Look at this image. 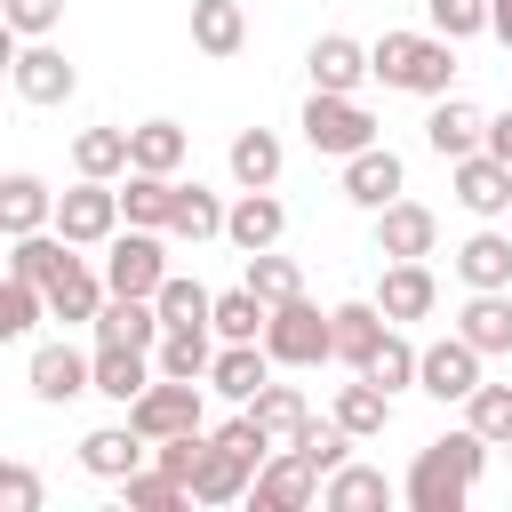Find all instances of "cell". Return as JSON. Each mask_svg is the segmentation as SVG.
<instances>
[{
    "label": "cell",
    "instance_id": "cell-31",
    "mask_svg": "<svg viewBox=\"0 0 512 512\" xmlns=\"http://www.w3.org/2000/svg\"><path fill=\"white\" fill-rule=\"evenodd\" d=\"M456 280L464 288H512V232H472L456 248Z\"/></svg>",
    "mask_w": 512,
    "mask_h": 512
},
{
    "label": "cell",
    "instance_id": "cell-40",
    "mask_svg": "<svg viewBox=\"0 0 512 512\" xmlns=\"http://www.w3.org/2000/svg\"><path fill=\"white\" fill-rule=\"evenodd\" d=\"M152 304H160V320H168V328H216V296H208L200 280H184V272H168Z\"/></svg>",
    "mask_w": 512,
    "mask_h": 512
},
{
    "label": "cell",
    "instance_id": "cell-52",
    "mask_svg": "<svg viewBox=\"0 0 512 512\" xmlns=\"http://www.w3.org/2000/svg\"><path fill=\"white\" fill-rule=\"evenodd\" d=\"M488 32H496V40L512 48V0H496V16H488Z\"/></svg>",
    "mask_w": 512,
    "mask_h": 512
},
{
    "label": "cell",
    "instance_id": "cell-38",
    "mask_svg": "<svg viewBox=\"0 0 512 512\" xmlns=\"http://www.w3.org/2000/svg\"><path fill=\"white\" fill-rule=\"evenodd\" d=\"M224 216H232V208H224V200H216L208 184H176L168 232H176V240H216V232H224Z\"/></svg>",
    "mask_w": 512,
    "mask_h": 512
},
{
    "label": "cell",
    "instance_id": "cell-39",
    "mask_svg": "<svg viewBox=\"0 0 512 512\" xmlns=\"http://www.w3.org/2000/svg\"><path fill=\"white\" fill-rule=\"evenodd\" d=\"M264 320H272V304H264L248 280L216 296V336H224V344H264Z\"/></svg>",
    "mask_w": 512,
    "mask_h": 512
},
{
    "label": "cell",
    "instance_id": "cell-50",
    "mask_svg": "<svg viewBox=\"0 0 512 512\" xmlns=\"http://www.w3.org/2000/svg\"><path fill=\"white\" fill-rule=\"evenodd\" d=\"M0 504L8 512H40V472L32 464H0Z\"/></svg>",
    "mask_w": 512,
    "mask_h": 512
},
{
    "label": "cell",
    "instance_id": "cell-24",
    "mask_svg": "<svg viewBox=\"0 0 512 512\" xmlns=\"http://www.w3.org/2000/svg\"><path fill=\"white\" fill-rule=\"evenodd\" d=\"M104 296H112V280H104V272H88V264L72 256V264L48 280V320H64V328H72V320H96V312H104Z\"/></svg>",
    "mask_w": 512,
    "mask_h": 512
},
{
    "label": "cell",
    "instance_id": "cell-4",
    "mask_svg": "<svg viewBox=\"0 0 512 512\" xmlns=\"http://www.w3.org/2000/svg\"><path fill=\"white\" fill-rule=\"evenodd\" d=\"M296 128H304V144L328 152V160H352V152L376 144V112H368L360 96H328V88H312V104H304Z\"/></svg>",
    "mask_w": 512,
    "mask_h": 512
},
{
    "label": "cell",
    "instance_id": "cell-27",
    "mask_svg": "<svg viewBox=\"0 0 512 512\" xmlns=\"http://www.w3.org/2000/svg\"><path fill=\"white\" fill-rule=\"evenodd\" d=\"M328 312H336V360H352V368H360V360L384 344V328H392L376 296H352V304H328Z\"/></svg>",
    "mask_w": 512,
    "mask_h": 512
},
{
    "label": "cell",
    "instance_id": "cell-47",
    "mask_svg": "<svg viewBox=\"0 0 512 512\" xmlns=\"http://www.w3.org/2000/svg\"><path fill=\"white\" fill-rule=\"evenodd\" d=\"M432 8V32L440 40H472V32H488V16H496V0H424Z\"/></svg>",
    "mask_w": 512,
    "mask_h": 512
},
{
    "label": "cell",
    "instance_id": "cell-18",
    "mask_svg": "<svg viewBox=\"0 0 512 512\" xmlns=\"http://www.w3.org/2000/svg\"><path fill=\"white\" fill-rule=\"evenodd\" d=\"M88 328H96V344H144V352L168 336V320H160L152 296H104V312H96Z\"/></svg>",
    "mask_w": 512,
    "mask_h": 512
},
{
    "label": "cell",
    "instance_id": "cell-7",
    "mask_svg": "<svg viewBox=\"0 0 512 512\" xmlns=\"http://www.w3.org/2000/svg\"><path fill=\"white\" fill-rule=\"evenodd\" d=\"M200 392L208 384H184V376H152L136 400H128V424L144 440H176V432H200Z\"/></svg>",
    "mask_w": 512,
    "mask_h": 512
},
{
    "label": "cell",
    "instance_id": "cell-42",
    "mask_svg": "<svg viewBox=\"0 0 512 512\" xmlns=\"http://www.w3.org/2000/svg\"><path fill=\"white\" fill-rule=\"evenodd\" d=\"M120 496H128V512H184V504H192V488H184L176 472H160V464H152V472H128Z\"/></svg>",
    "mask_w": 512,
    "mask_h": 512
},
{
    "label": "cell",
    "instance_id": "cell-34",
    "mask_svg": "<svg viewBox=\"0 0 512 512\" xmlns=\"http://www.w3.org/2000/svg\"><path fill=\"white\" fill-rule=\"evenodd\" d=\"M280 160H288V152H280L272 128H240V136H232V176H240V192H272V184H280Z\"/></svg>",
    "mask_w": 512,
    "mask_h": 512
},
{
    "label": "cell",
    "instance_id": "cell-46",
    "mask_svg": "<svg viewBox=\"0 0 512 512\" xmlns=\"http://www.w3.org/2000/svg\"><path fill=\"white\" fill-rule=\"evenodd\" d=\"M40 312H48V288H40V280H16V272H8V288H0V336H24V328H32Z\"/></svg>",
    "mask_w": 512,
    "mask_h": 512
},
{
    "label": "cell",
    "instance_id": "cell-29",
    "mask_svg": "<svg viewBox=\"0 0 512 512\" xmlns=\"http://www.w3.org/2000/svg\"><path fill=\"white\" fill-rule=\"evenodd\" d=\"M248 416L264 424V440H272V448H296V440H304V424H312V408H304V392H296V384H264V392L248 400Z\"/></svg>",
    "mask_w": 512,
    "mask_h": 512
},
{
    "label": "cell",
    "instance_id": "cell-22",
    "mask_svg": "<svg viewBox=\"0 0 512 512\" xmlns=\"http://www.w3.org/2000/svg\"><path fill=\"white\" fill-rule=\"evenodd\" d=\"M456 336H472L488 360H504L512 352V288H472L456 312Z\"/></svg>",
    "mask_w": 512,
    "mask_h": 512
},
{
    "label": "cell",
    "instance_id": "cell-44",
    "mask_svg": "<svg viewBox=\"0 0 512 512\" xmlns=\"http://www.w3.org/2000/svg\"><path fill=\"white\" fill-rule=\"evenodd\" d=\"M464 424H472L480 440H496V448H512V384H480V392L464 400Z\"/></svg>",
    "mask_w": 512,
    "mask_h": 512
},
{
    "label": "cell",
    "instance_id": "cell-33",
    "mask_svg": "<svg viewBox=\"0 0 512 512\" xmlns=\"http://www.w3.org/2000/svg\"><path fill=\"white\" fill-rule=\"evenodd\" d=\"M72 168H80V176H104V184H120V176L136 168V152H128V128H80V136H72Z\"/></svg>",
    "mask_w": 512,
    "mask_h": 512
},
{
    "label": "cell",
    "instance_id": "cell-9",
    "mask_svg": "<svg viewBox=\"0 0 512 512\" xmlns=\"http://www.w3.org/2000/svg\"><path fill=\"white\" fill-rule=\"evenodd\" d=\"M248 496H256V512H304V504L320 496V472H312L296 448H272V456L256 464V488H248Z\"/></svg>",
    "mask_w": 512,
    "mask_h": 512
},
{
    "label": "cell",
    "instance_id": "cell-3",
    "mask_svg": "<svg viewBox=\"0 0 512 512\" xmlns=\"http://www.w3.org/2000/svg\"><path fill=\"white\" fill-rule=\"evenodd\" d=\"M264 352H272L280 368H320V360H336V312H320L312 296L272 304V320H264Z\"/></svg>",
    "mask_w": 512,
    "mask_h": 512
},
{
    "label": "cell",
    "instance_id": "cell-36",
    "mask_svg": "<svg viewBox=\"0 0 512 512\" xmlns=\"http://www.w3.org/2000/svg\"><path fill=\"white\" fill-rule=\"evenodd\" d=\"M128 152H136V168L176 176V168H184V152H192V136H184L176 120H136V128H128Z\"/></svg>",
    "mask_w": 512,
    "mask_h": 512
},
{
    "label": "cell",
    "instance_id": "cell-15",
    "mask_svg": "<svg viewBox=\"0 0 512 512\" xmlns=\"http://www.w3.org/2000/svg\"><path fill=\"white\" fill-rule=\"evenodd\" d=\"M424 144H432L440 160H464V152H480V144H488V112H480V104H464V96H432Z\"/></svg>",
    "mask_w": 512,
    "mask_h": 512
},
{
    "label": "cell",
    "instance_id": "cell-49",
    "mask_svg": "<svg viewBox=\"0 0 512 512\" xmlns=\"http://www.w3.org/2000/svg\"><path fill=\"white\" fill-rule=\"evenodd\" d=\"M64 24V0H8V32L16 40H48Z\"/></svg>",
    "mask_w": 512,
    "mask_h": 512
},
{
    "label": "cell",
    "instance_id": "cell-41",
    "mask_svg": "<svg viewBox=\"0 0 512 512\" xmlns=\"http://www.w3.org/2000/svg\"><path fill=\"white\" fill-rule=\"evenodd\" d=\"M416 368H424V352H416V344L400 336V320H392V328H384V344H376V352L360 360V376H376L384 392H400V384H416Z\"/></svg>",
    "mask_w": 512,
    "mask_h": 512
},
{
    "label": "cell",
    "instance_id": "cell-16",
    "mask_svg": "<svg viewBox=\"0 0 512 512\" xmlns=\"http://www.w3.org/2000/svg\"><path fill=\"white\" fill-rule=\"evenodd\" d=\"M432 248H440V216L424 200L376 208V256H432Z\"/></svg>",
    "mask_w": 512,
    "mask_h": 512
},
{
    "label": "cell",
    "instance_id": "cell-5",
    "mask_svg": "<svg viewBox=\"0 0 512 512\" xmlns=\"http://www.w3.org/2000/svg\"><path fill=\"white\" fill-rule=\"evenodd\" d=\"M104 280H112V296H160V280H168V240H160L152 224L112 232V240H104Z\"/></svg>",
    "mask_w": 512,
    "mask_h": 512
},
{
    "label": "cell",
    "instance_id": "cell-2",
    "mask_svg": "<svg viewBox=\"0 0 512 512\" xmlns=\"http://www.w3.org/2000/svg\"><path fill=\"white\" fill-rule=\"evenodd\" d=\"M368 64H376L384 88L448 96V80H456V40H440V32H384V40L368 48Z\"/></svg>",
    "mask_w": 512,
    "mask_h": 512
},
{
    "label": "cell",
    "instance_id": "cell-51",
    "mask_svg": "<svg viewBox=\"0 0 512 512\" xmlns=\"http://www.w3.org/2000/svg\"><path fill=\"white\" fill-rule=\"evenodd\" d=\"M488 152H496V160H512V112H496V120H488Z\"/></svg>",
    "mask_w": 512,
    "mask_h": 512
},
{
    "label": "cell",
    "instance_id": "cell-8",
    "mask_svg": "<svg viewBox=\"0 0 512 512\" xmlns=\"http://www.w3.org/2000/svg\"><path fill=\"white\" fill-rule=\"evenodd\" d=\"M480 344L472 336H440V344H424V368H416V392H432V400H472L480 392Z\"/></svg>",
    "mask_w": 512,
    "mask_h": 512
},
{
    "label": "cell",
    "instance_id": "cell-28",
    "mask_svg": "<svg viewBox=\"0 0 512 512\" xmlns=\"http://www.w3.org/2000/svg\"><path fill=\"white\" fill-rule=\"evenodd\" d=\"M152 360H160V376L208 384V368H216V328H168V336L152 344Z\"/></svg>",
    "mask_w": 512,
    "mask_h": 512
},
{
    "label": "cell",
    "instance_id": "cell-6",
    "mask_svg": "<svg viewBox=\"0 0 512 512\" xmlns=\"http://www.w3.org/2000/svg\"><path fill=\"white\" fill-rule=\"evenodd\" d=\"M120 184H104V176H80L72 192H56V232L72 240V248H104L112 232H120Z\"/></svg>",
    "mask_w": 512,
    "mask_h": 512
},
{
    "label": "cell",
    "instance_id": "cell-21",
    "mask_svg": "<svg viewBox=\"0 0 512 512\" xmlns=\"http://www.w3.org/2000/svg\"><path fill=\"white\" fill-rule=\"evenodd\" d=\"M248 488H256V464L208 432V456H200V472H192V504H240Z\"/></svg>",
    "mask_w": 512,
    "mask_h": 512
},
{
    "label": "cell",
    "instance_id": "cell-17",
    "mask_svg": "<svg viewBox=\"0 0 512 512\" xmlns=\"http://www.w3.org/2000/svg\"><path fill=\"white\" fill-rule=\"evenodd\" d=\"M32 392H40L48 408H64V400L96 392V360L72 352V344H40V352H32Z\"/></svg>",
    "mask_w": 512,
    "mask_h": 512
},
{
    "label": "cell",
    "instance_id": "cell-30",
    "mask_svg": "<svg viewBox=\"0 0 512 512\" xmlns=\"http://www.w3.org/2000/svg\"><path fill=\"white\" fill-rule=\"evenodd\" d=\"M320 504H328V512H376V504H392V480H384L376 464H336V472L320 480Z\"/></svg>",
    "mask_w": 512,
    "mask_h": 512
},
{
    "label": "cell",
    "instance_id": "cell-25",
    "mask_svg": "<svg viewBox=\"0 0 512 512\" xmlns=\"http://www.w3.org/2000/svg\"><path fill=\"white\" fill-rule=\"evenodd\" d=\"M152 376H160V360H144V344H96V392H104V400L128 408Z\"/></svg>",
    "mask_w": 512,
    "mask_h": 512
},
{
    "label": "cell",
    "instance_id": "cell-20",
    "mask_svg": "<svg viewBox=\"0 0 512 512\" xmlns=\"http://www.w3.org/2000/svg\"><path fill=\"white\" fill-rule=\"evenodd\" d=\"M144 456H152V440H144L136 424H96V432L80 440V464H88L96 480H128V472H144Z\"/></svg>",
    "mask_w": 512,
    "mask_h": 512
},
{
    "label": "cell",
    "instance_id": "cell-45",
    "mask_svg": "<svg viewBox=\"0 0 512 512\" xmlns=\"http://www.w3.org/2000/svg\"><path fill=\"white\" fill-rule=\"evenodd\" d=\"M248 288H256L264 304H288V296H304V272H296L280 248H256V256H248Z\"/></svg>",
    "mask_w": 512,
    "mask_h": 512
},
{
    "label": "cell",
    "instance_id": "cell-11",
    "mask_svg": "<svg viewBox=\"0 0 512 512\" xmlns=\"http://www.w3.org/2000/svg\"><path fill=\"white\" fill-rule=\"evenodd\" d=\"M400 184H408V168H400V152H392V144H368V152H352V160H344V200H352V208H368V216H376V208H392V200H400Z\"/></svg>",
    "mask_w": 512,
    "mask_h": 512
},
{
    "label": "cell",
    "instance_id": "cell-26",
    "mask_svg": "<svg viewBox=\"0 0 512 512\" xmlns=\"http://www.w3.org/2000/svg\"><path fill=\"white\" fill-rule=\"evenodd\" d=\"M0 224H8V240H16V232H40V224H56V192H48L32 168H16V176L0 184Z\"/></svg>",
    "mask_w": 512,
    "mask_h": 512
},
{
    "label": "cell",
    "instance_id": "cell-48",
    "mask_svg": "<svg viewBox=\"0 0 512 512\" xmlns=\"http://www.w3.org/2000/svg\"><path fill=\"white\" fill-rule=\"evenodd\" d=\"M200 456H208V432H176V440H152V464H160V472H176L184 488H192Z\"/></svg>",
    "mask_w": 512,
    "mask_h": 512
},
{
    "label": "cell",
    "instance_id": "cell-12",
    "mask_svg": "<svg viewBox=\"0 0 512 512\" xmlns=\"http://www.w3.org/2000/svg\"><path fill=\"white\" fill-rule=\"evenodd\" d=\"M456 168V200L472 208V216H512V160H496L488 144L480 152H464V160H448Z\"/></svg>",
    "mask_w": 512,
    "mask_h": 512
},
{
    "label": "cell",
    "instance_id": "cell-19",
    "mask_svg": "<svg viewBox=\"0 0 512 512\" xmlns=\"http://www.w3.org/2000/svg\"><path fill=\"white\" fill-rule=\"evenodd\" d=\"M272 368H280V360H272L264 344H224V352H216V368H208V392H224L232 408H248V400L272 384Z\"/></svg>",
    "mask_w": 512,
    "mask_h": 512
},
{
    "label": "cell",
    "instance_id": "cell-35",
    "mask_svg": "<svg viewBox=\"0 0 512 512\" xmlns=\"http://www.w3.org/2000/svg\"><path fill=\"white\" fill-rule=\"evenodd\" d=\"M328 416H336L352 440H376V432L392 424V392H384L376 376H360V384H344V392H336V408H328Z\"/></svg>",
    "mask_w": 512,
    "mask_h": 512
},
{
    "label": "cell",
    "instance_id": "cell-10",
    "mask_svg": "<svg viewBox=\"0 0 512 512\" xmlns=\"http://www.w3.org/2000/svg\"><path fill=\"white\" fill-rule=\"evenodd\" d=\"M8 80H16V96H24V104H64V96L80 88V72L64 64V48H48V40L16 48V56H8Z\"/></svg>",
    "mask_w": 512,
    "mask_h": 512
},
{
    "label": "cell",
    "instance_id": "cell-37",
    "mask_svg": "<svg viewBox=\"0 0 512 512\" xmlns=\"http://www.w3.org/2000/svg\"><path fill=\"white\" fill-rule=\"evenodd\" d=\"M120 208H128V224H152V232H168V208H176V176L128 168V176H120Z\"/></svg>",
    "mask_w": 512,
    "mask_h": 512
},
{
    "label": "cell",
    "instance_id": "cell-32",
    "mask_svg": "<svg viewBox=\"0 0 512 512\" xmlns=\"http://www.w3.org/2000/svg\"><path fill=\"white\" fill-rule=\"evenodd\" d=\"M240 40H248L240 0H192V48L200 56H240Z\"/></svg>",
    "mask_w": 512,
    "mask_h": 512
},
{
    "label": "cell",
    "instance_id": "cell-43",
    "mask_svg": "<svg viewBox=\"0 0 512 512\" xmlns=\"http://www.w3.org/2000/svg\"><path fill=\"white\" fill-rule=\"evenodd\" d=\"M352 448H360V440H352V432H344V424H336V416H328V424H320V416H312V424H304V440H296V456H304V464H312V472H320V480H328V472H336V464H352Z\"/></svg>",
    "mask_w": 512,
    "mask_h": 512
},
{
    "label": "cell",
    "instance_id": "cell-1",
    "mask_svg": "<svg viewBox=\"0 0 512 512\" xmlns=\"http://www.w3.org/2000/svg\"><path fill=\"white\" fill-rule=\"evenodd\" d=\"M488 448H496V440H480L472 424H464V432L424 440V448H416V464H408V480H400L408 512H464V496H472V488H480V472H488Z\"/></svg>",
    "mask_w": 512,
    "mask_h": 512
},
{
    "label": "cell",
    "instance_id": "cell-14",
    "mask_svg": "<svg viewBox=\"0 0 512 512\" xmlns=\"http://www.w3.org/2000/svg\"><path fill=\"white\" fill-rule=\"evenodd\" d=\"M376 304H384V320H424V312L440 304L432 264H424V256H392V264H384V280H376Z\"/></svg>",
    "mask_w": 512,
    "mask_h": 512
},
{
    "label": "cell",
    "instance_id": "cell-13",
    "mask_svg": "<svg viewBox=\"0 0 512 512\" xmlns=\"http://www.w3.org/2000/svg\"><path fill=\"white\" fill-rule=\"evenodd\" d=\"M304 72H312V88H328V96H360V80H376L368 48H360V40H344V32H320V40H312V56H304Z\"/></svg>",
    "mask_w": 512,
    "mask_h": 512
},
{
    "label": "cell",
    "instance_id": "cell-23",
    "mask_svg": "<svg viewBox=\"0 0 512 512\" xmlns=\"http://www.w3.org/2000/svg\"><path fill=\"white\" fill-rule=\"evenodd\" d=\"M280 232H288V208H280L272 192H240V200H232V216H224V240H232L240 256L280 248Z\"/></svg>",
    "mask_w": 512,
    "mask_h": 512
}]
</instances>
